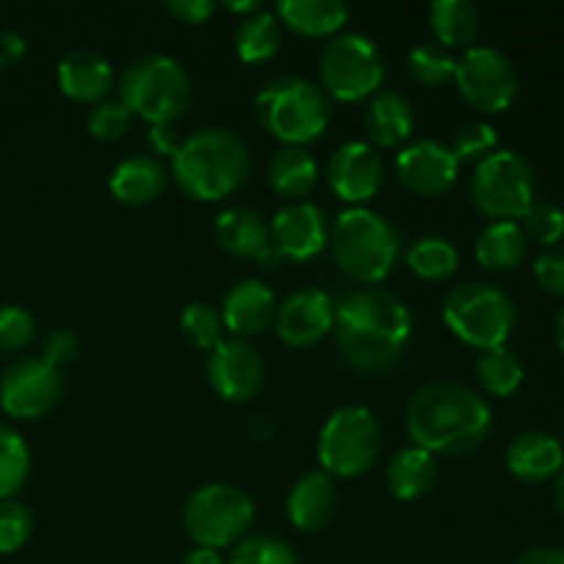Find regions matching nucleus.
<instances>
[{"label":"nucleus","instance_id":"obj_1","mask_svg":"<svg viewBox=\"0 0 564 564\" xmlns=\"http://www.w3.org/2000/svg\"><path fill=\"white\" fill-rule=\"evenodd\" d=\"M494 413L485 397L455 380H435L422 386L408 400L405 430L413 446H422L430 455H466L485 444Z\"/></svg>","mask_w":564,"mask_h":564},{"label":"nucleus","instance_id":"obj_2","mask_svg":"<svg viewBox=\"0 0 564 564\" xmlns=\"http://www.w3.org/2000/svg\"><path fill=\"white\" fill-rule=\"evenodd\" d=\"M171 171L182 191L198 202L231 196L251 174V152L237 132L226 127H204L185 138L171 158Z\"/></svg>","mask_w":564,"mask_h":564},{"label":"nucleus","instance_id":"obj_3","mask_svg":"<svg viewBox=\"0 0 564 564\" xmlns=\"http://www.w3.org/2000/svg\"><path fill=\"white\" fill-rule=\"evenodd\" d=\"M330 257L347 279L380 284L397 268L402 237L391 220L369 207H350L334 220L328 237Z\"/></svg>","mask_w":564,"mask_h":564},{"label":"nucleus","instance_id":"obj_4","mask_svg":"<svg viewBox=\"0 0 564 564\" xmlns=\"http://www.w3.org/2000/svg\"><path fill=\"white\" fill-rule=\"evenodd\" d=\"M119 97L130 113L152 127L176 124L193 102V80L171 55L147 53L121 72Z\"/></svg>","mask_w":564,"mask_h":564},{"label":"nucleus","instance_id":"obj_5","mask_svg":"<svg viewBox=\"0 0 564 564\" xmlns=\"http://www.w3.org/2000/svg\"><path fill=\"white\" fill-rule=\"evenodd\" d=\"M257 119L286 147H306L328 127V94L308 77L279 75L257 94Z\"/></svg>","mask_w":564,"mask_h":564},{"label":"nucleus","instance_id":"obj_6","mask_svg":"<svg viewBox=\"0 0 564 564\" xmlns=\"http://www.w3.org/2000/svg\"><path fill=\"white\" fill-rule=\"evenodd\" d=\"M444 323L457 339L477 347H505L516 328V303L501 286L468 281L455 286L444 301Z\"/></svg>","mask_w":564,"mask_h":564},{"label":"nucleus","instance_id":"obj_7","mask_svg":"<svg viewBox=\"0 0 564 564\" xmlns=\"http://www.w3.org/2000/svg\"><path fill=\"white\" fill-rule=\"evenodd\" d=\"M257 507L242 488L229 482H209L193 490L187 499L182 523L187 538L202 549H229L251 529Z\"/></svg>","mask_w":564,"mask_h":564},{"label":"nucleus","instance_id":"obj_8","mask_svg":"<svg viewBox=\"0 0 564 564\" xmlns=\"http://www.w3.org/2000/svg\"><path fill=\"white\" fill-rule=\"evenodd\" d=\"M380 444H383V433L369 408H339L319 430V466L328 477H361L378 463Z\"/></svg>","mask_w":564,"mask_h":564},{"label":"nucleus","instance_id":"obj_9","mask_svg":"<svg viewBox=\"0 0 564 564\" xmlns=\"http://www.w3.org/2000/svg\"><path fill=\"white\" fill-rule=\"evenodd\" d=\"M386 66L378 47L358 31H345L330 39L319 53L323 91L341 102H361L375 97L383 86Z\"/></svg>","mask_w":564,"mask_h":564},{"label":"nucleus","instance_id":"obj_10","mask_svg":"<svg viewBox=\"0 0 564 564\" xmlns=\"http://www.w3.org/2000/svg\"><path fill=\"white\" fill-rule=\"evenodd\" d=\"M471 198L479 213L490 218L523 220L534 204L532 163L521 152L496 149L474 169Z\"/></svg>","mask_w":564,"mask_h":564},{"label":"nucleus","instance_id":"obj_11","mask_svg":"<svg viewBox=\"0 0 564 564\" xmlns=\"http://www.w3.org/2000/svg\"><path fill=\"white\" fill-rule=\"evenodd\" d=\"M455 80L463 99L482 113H501L518 94V72L512 61L496 47H468L457 58Z\"/></svg>","mask_w":564,"mask_h":564},{"label":"nucleus","instance_id":"obj_12","mask_svg":"<svg viewBox=\"0 0 564 564\" xmlns=\"http://www.w3.org/2000/svg\"><path fill=\"white\" fill-rule=\"evenodd\" d=\"M64 397V378L44 356H22L0 378V408L14 419H42Z\"/></svg>","mask_w":564,"mask_h":564},{"label":"nucleus","instance_id":"obj_13","mask_svg":"<svg viewBox=\"0 0 564 564\" xmlns=\"http://www.w3.org/2000/svg\"><path fill=\"white\" fill-rule=\"evenodd\" d=\"M207 378L215 394L226 402H248L262 389L264 361L246 339L226 336L209 350Z\"/></svg>","mask_w":564,"mask_h":564},{"label":"nucleus","instance_id":"obj_14","mask_svg":"<svg viewBox=\"0 0 564 564\" xmlns=\"http://www.w3.org/2000/svg\"><path fill=\"white\" fill-rule=\"evenodd\" d=\"M330 226L323 207L314 202H290L270 220V246L281 259L308 262L328 246Z\"/></svg>","mask_w":564,"mask_h":564},{"label":"nucleus","instance_id":"obj_15","mask_svg":"<svg viewBox=\"0 0 564 564\" xmlns=\"http://www.w3.org/2000/svg\"><path fill=\"white\" fill-rule=\"evenodd\" d=\"M386 180V163L378 149L367 141H347L330 154L328 185L341 202L361 207L378 196Z\"/></svg>","mask_w":564,"mask_h":564},{"label":"nucleus","instance_id":"obj_16","mask_svg":"<svg viewBox=\"0 0 564 564\" xmlns=\"http://www.w3.org/2000/svg\"><path fill=\"white\" fill-rule=\"evenodd\" d=\"M460 163L446 143L419 138L397 154V176L416 196H441L457 180Z\"/></svg>","mask_w":564,"mask_h":564},{"label":"nucleus","instance_id":"obj_17","mask_svg":"<svg viewBox=\"0 0 564 564\" xmlns=\"http://www.w3.org/2000/svg\"><path fill=\"white\" fill-rule=\"evenodd\" d=\"M336 303L325 290L292 292L275 312L279 339L290 347H312L334 330Z\"/></svg>","mask_w":564,"mask_h":564},{"label":"nucleus","instance_id":"obj_18","mask_svg":"<svg viewBox=\"0 0 564 564\" xmlns=\"http://www.w3.org/2000/svg\"><path fill=\"white\" fill-rule=\"evenodd\" d=\"M336 317L352 319V323L372 328L378 334L391 336V339L408 345L413 334V319L405 303L389 290L380 286H364V290L350 292L336 303Z\"/></svg>","mask_w":564,"mask_h":564},{"label":"nucleus","instance_id":"obj_19","mask_svg":"<svg viewBox=\"0 0 564 564\" xmlns=\"http://www.w3.org/2000/svg\"><path fill=\"white\" fill-rule=\"evenodd\" d=\"M275 312H279V301L273 290L259 279H242L231 284L220 306L226 330H231L235 339H251L268 330L275 323Z\"/></svg>","mask_w":564,"mask_h":564},{"label":"nucleus","instance_id":"obj_20","mask_svg":"<svg viewBox=\"0 0 564 564\" xmlns=\"http://www.w3.org/2000/svg\"><path fill=\"white\" fill-rule=\"evenodd\" d=\"M334 336L341 358L352 369H358V372H383V369L394 367L408 347L402 341L391 339V336L378 334L372 328H364V325L345 317H336Z\"/></svg>","mask_w":564,"mask_h":564},{"label":"nucleus","instance_id":"obj_21","mask_svg":"<svg viewBox=\"0 0 564 564\" xmlns=\"http://www.w3.org/2000/svg\"><path fill=\"white\" fill-rule=\"evenodd\" d=\"M113 83V66L97 50H72L58 64L61 91L77 102H102V99H108Z\"/></svg>","mask_w":564,"mask_h":564},{"label":"nucleus","instance_id":"obj_22","mask_svg":"<svg viewBox=\"0 0 564 564\" xmlns=\"http://www.w3.org/2000/svg\"><path fill=\"white\" fill-rule=\"evenodd\" d=\"M336 488L325 471H308L292 485L286 496V516L301 532H317L334 518Z\"/></svg>","mask_w":564,"mask_h":564},{"label":"nucleus","instance_id":"obj_23","mask_svg":"<svg viewBox=\"0 0 564 564\" xmlns=\"http://www.w3.org/2000/svg\"><path fill=\"white\" fill-rule=\"evenodd\" d=\"M165 185H169V171L154 154H130L110 174V193L130 207L152 204L165 191Z\"/></svg>","mask_w":564,"mask_h":564},{"label":"nucleus","instance_id":"obj_24","mask_svg":"<svg viewBox=\"0 0 564 564\" xmlns=\"http://www.w3.org/2000/svg\"><path fill=\"white\" fill-rule=\"evenodd\" d=\"M507 468L523 482H545L560 477L564 468V449L560 441L549 433H523L507 449Z\"/></svg>","mask_w":564,"mask_h":564},{"label":"nucleus","instance_id":"obj_25","mask_svg":"<svg viewBox=\"0 0 564 564\" xmlns=\"http://www.w3.org/2000/svg\"><path fill=\"white\" fill-rule=\"evenodd\" d=\"M413 124H416V116H413V105L408 102L405 94L383 88L375 97H369L364 127H367L372 143L386 149L400 147L402 141L411 138Z\"/></svg>","mask_w":564,"mask_h":564},{"label":"nucleus","instance_id":"obj_26","mask_svg":"<svg viewBox=\"0 0 564 564\" xmlns=\"http://www.w3.org/2000/svg\"><path fill=\"white\" fill-rule=\"evenodd\" d=\"M438 463L422 446H402L386 466V485L400 501H416L435 488Z\"/></svg>","mask_w":564,"mask_h":564},{"label":"nucleus","instance_id":"obj_27","mask_svg":"<svg viewBox=\"0 0 564 564\" xmlns=\"http://www.w3.org/2000/svg\"><path fill=\"white\" fill-rule=\"evenodd\" d=\"M275 17L303 36H330L350 20L345 0H281Z\"/></svg>","mask_w":564,"mask_h":564},{"label":"nucleus","instance_id":"obj_28","mask_svg":"<svg viewBox=\"0 0 564 564\" xmlns=\"http://www.w3.org/2000/svg\"><path fill=\"white\" fill-rule=\"evenodd\" d=\"M317 176V160L306 147H281L268 165L270 185L286 202H306Z\"/></svg>","mask_w":564,"mask_h":564},{"label":"nucleus","instance_id":"obj_29","mask_svg":"<svg viewBox=\"0 0 564 564\" xmlns=\"http://www.w3.org/2000/svg\"><path fill=\"white\" fill-rule=\"evenodd\" d=\"M215 237L235 257H257L270 242V226L257 209L229 207L215 218Z\"/></svg>","mask_w":564,"mask_h":564},{"label":"nucleus","instance_id":"obj_30","mask_svg":"<svg viewBox=\"0 0 564 564\" xmlns=\"http://www.w3.org/2000/svg\"><path fill=\"white\" fill-rule=\"evenodd\" d=\"M529 240L516 220H496L485 226L477 240V259L485 270L510 273L527 259Z\"/></svg>","mask_w":564,"mask_h":564},{"label":"nucleus","instance_id":"obj_31","mask_svg":"<svg viewBox=\"0 0 564 564\" xmlns=\"http://www.w3.org/2000/svg\"><path fill=\"white\" fill-rule=\"evenodd\" d=\"M430 28H433L441 47L468 50L474 39L479 36L482 17H479L477 3H471V0H435L430 6Z\"/></svg>","mask_w":564,"mask_h":564},{"label":"nucleus","instance_id":"obj_32","mask_svg":"<svg viewBox=\"0 0 564 564\" xmlns=\"http://www.w3.org/2000/svg\"><path fill=\"white\" fill-rule=\"evenodd\" d=\"M235 50L246 64L270 61L281 50V22L273 11L246 17L235 33Z\"/></svg>","mask_w":564,"mask_h":564},{"label":"nucleus","instance_id":"obj_33","mask_svg":"<svg viewBox=\"0 0 564 564\" xmlns=\"http://www.w3.org/2000/svg\"><path fill=\"white\" fill-rule=\"evenodd\" d=\"M405 262L419 279L424 281H444L449 279L452 273L460 264V251L452 240L441 235H424L408 248Z\"/></svg>","mask_w":564,"mask_h":564},{"label":"nucleus","instance_id":"obj_34","mask_svg":"<svg viewBox=\"0 0 564 564\" xmlns=\"http://www.w3.org/2000/svg\"><path fill=\"white\" fill-rule=\"evenodd\" d=\"M523 364L507 347H490L477 358V380L488 394L510 397L516 394L518 386L523 383Z\"/></svg>","mask_w":564,"mask_h":564},{"label":"nucleus","instance_id":"obj_35","mask_svg":"<svg viewBox=\"0 0 564 564\" xmlns=\"http://www.w3.org/2000/svg\"><path fill=\"white\" fill-rule=\"evenodd\" d=\"M31 474V452L22 435L9 424H0V501L11 499Z\"/></svg>","mask_w":564,"mask_h":564},{"label":"nucleus","instance_id":"obj_36","mask_svg":"<svg viewBox=\"0 0 564 564\" xmlns=\"http://www.w3.org/2000/svg\"><path fill=\"white\" fill-rule=\"evenodd\" d=\"M180 325L185 339L191 341L193 347H198V350H213L218 341L226 339L224 317H220V312L213 306V303H204V301L187 303L185 312H182L180 317Z\"/></svg>","mask_w":564,"mask_h":564},{"label":"nucleus","instance_id":"obj_37","mask_svg":"<svg viewBox=\"0 0 564 564\" xmlns=\"http://www.w3.org/2000/svg\"><path fill=\"white\" fill-rule=\"evenodd\" d=\"M455 53L441 44H419L408 55V69H411L413 80L422 86H446L449 80H455Z\"/></svg>","mask_w":564,"mask_h":564},{"label":"nucleus","instance_id":"obj_38","mask_svg":"<svg viewBox=\"0 0 564 564\" xmlns=\"http://www.w3.org/2000/svg\"><path fill=\"white\" fill-rule=\"evenodd\" d=\"M226 564H301L295 549L284 543L281 538L270 534H248L231 549V556Z\"/></svg>","mask_w":564,"mask_h":564},{"label":"nucleus","instance_id":"obj_39","mask_svg":"<svg viewBox=\"0 0 564 564\" xmlns=\"http://www.w3.org/2000/svg\"><path fill=\"white\" fill-rule=\"evenodd\" d=\"M496 127L490 124V121H468V124H463L460 130L455 132V138H452L449 149L452 154L457 158V163H463V160H468V163H479V160H485L488 154L496 152Z\"/></svg>","mask_w":564,"mask_h":564},{"label":"nucleus","instance_id":"obj_40","mask_svg":"<svg viewBox=\"0 0 564 564\" xmlns=\"http://www.w3.org/2000/svg\"><path fill=\"white\" fill-rule=\"evenodd\" d=\"M130 121L132 113L127 110V105L121 99H102V102H97L88 110L86 127L97 141L116 143L130 130Z\"/></svg>","mask_w":564,"mask_h":564},{"label":"nucleus","instance_id":"obj_41","mask_svg":"<svg viewBox=\"0 0 564 564\" xmlns=\"http://www.w3.org/2000/svg\"><path fill=\"white\" fill-rule=\"evenodd\" d=\"M523 235L527 240L540 242L545 248H554L564 237V209L551 202H534L532 209L523 215Z\"/></svg>","mask_w":564,"mask_h":564},{"label":"nucleus","instance_id":"obj_42","mask_svg":"<svg viewBox=\"0 0 564 564\" xmlns=\"http://www.w3.org/2000/svg\"><path fill=\"white\" fill-rule=\"evenodd\" d=\"M36 339V317L28 308L3 303L0 306V352L25 350Z\"/></svg>","mask_w":564,"mask_h":564},{"label":"nucleus","instance_id":"obj_43","mask_svg":"<svg viewBox=\"0 0 564 564\" xmlns=\"http://www.w3.org/2000/svg\"><path fill=\"white\" fill-rule=\"evenodd\" d=\"M33 532V518L25 505L14 499L0 501V556L14 554L28 543Z\"/></svg>","mask_w":564,"mask_h":564},{"label":"nucleus","instance_id":"obj_44","mask_svg":"<svg viewBox=\"0 0 564 564\" xmlns=\"http://www.w3.org/2000/svg\"><path fill=\"white\" fill-rule=\"evenodd\" d=\"M534 279L540 281L545 292L564 297V248H545L534 262Z\"/></svg>","mask_w":564,"mask_h":564},{"label":"nucleus","instance_id":"obj_45","mask_svg":"<svg viewBox=\"0 0 564 564\" xmlns=\"http://www.w3.org/2000/svg\"><path fill=\"white\" fill-rule=\"evenodd\" d=\"M77 350H80V339H77L75 330L69 328H58L53 330V334H47V339H44V347H42V356L47 358L53 367H64V364L75 361Z\"/></svg>","mask_w":564,"mask_h":564},{"label":"nucleus","instance_id":"obj_46","mask_svg":"<svg viewBox=\"0 0 564 564\" xmlns=\"http://www.w3.org/2000/svg\"><path fill=\"white\" fill-rule=\"evenodd\" d=\"M165 11L187 25H202L215 14V3L213 0H169Z\"/></svg>","mask_w":564,"mask_h":564},{"label":"nucleus","instance_id":"obj_47","mask_svg":"<svg viewBox=\"0 0 564 564\" xmlns=\"http://www.w3.org/2000/svg\"><path fill=\"white\" fill-rule=\"evenodd\" d=\"M147 138L149 143H152L154 154H169V158H174V154L180 152L182 143H185V138L180 135L176 124H154Z\"/></svg>","mask_w":564,"mask_h":564},{"label":"nucleus","instance_id":"obj_48","mask_svg":"<svg viewBox=\"0 0 564 564\" xmlns=\"http://www.w3.org/2000/svg\"><path fill=\"white\" fill-rule=\"evenodd\" d=\"M25 50H28L25 36L17 31H11V28H3V31H0V69H6V66H14L17 61H22Z\"/></svg>","mask_w":564,"mask_h":564},{"label":"nucleus","instance_id":"obj_49","mask_svg":"<svg viewBox=\"0 0 564 564\" xmlns=\"http://www.w3.org/2000/svg\"><path fill=\"white\" fill-rule=\"evenodd\" d=\"M516 564H564V551L560 549H532L521 554Z\"/></svg>","mask_w":564,"mask_h":564},{"label":"nucleus","instance_id":"obj_50","mask_svg":"<svg viewBox=\"0 0 564 564\" xmlns=\"http://www.w3.org/2000/svg\"><path fill=\"white\" fill-rule=\"evenodd\" d=\"M182 564H226L224 560H220L218 551L213 549H202V545H196V549L191 551V554L182 560Z\"/></svg>","mask_w":564,"mask_h":564},{"label":"nucleus","instance_id":"obj_51","mask_svg":"<svg viewBox=\"0 0 564 564\" xmlns=\"http://www.w3.org/2000/svg\"><path fill=\"white\" fill-rule=\"evenodd\" d=\"M226 9L237 14H257V11H264V3L262 0H226Z\"/></svg>","mask_w":564,"mask_h":564},{"label":"nucleus","instance_id":"obj_52","mask_svg":"<svg viewBox=\"0 0 564 564\" xmlns=\"http://www.w3.org/2000/svg\"><path fill=\"white\" fill-rule=\"evenodd\" d=\"M257 262H259V264H262V268H275V264H279V262H281V253H279V251H275V248H273V246H270V242H268V246H264V248H262V251H259V253H257Z\"/></svg>","mask_w":564,"mask_h":564},{"label":"nucleus","instance_id":"obj_53","mask_svg":"<svg viewBox=\"0 0 564 564\" xmlns=\"http://www.w3.org/2000/svg\"><path fill=\"white\" fill-rule=\"evenodd\" d=\"M554 501H556V507H560V512H562V516H564V468H562V471H560V477H556Z\"/></svg>","mask_w":564,"mask_h":564},{"label":"nucleus","instance_id":"obj_54","mask_svg":"<svg viewBox=\"0 0 564 564\" xmlns=\"http://www.w3.org/2000/svg\"><path fill=\"white\" fill-rule=\"evenodd\" d=\"M556 345H560V350L564 352V308H562L560 319H556Z\"/></svg>","mask_w":564,"mask_h":564},{"label":"nucleus","instance_id":"obj_55","mask_svg":"<svg viewBox=\"0 0 564 564\" xmlns=\"http://www.w3.org/2000/svg\"><path fill=\"white\" fill-rule=\"evenodd\" d=\"M562 449H564V438H562Z\"/></svg>","mask_w":564,"mask_h":564}]
</instances>
